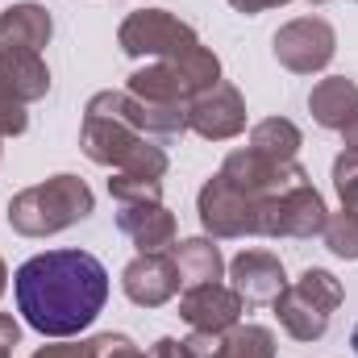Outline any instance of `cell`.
I'll list each match as a JSON object with an SVG mask.
<instances>
[{
    "label": "cell",
    "instance_id": "obj_2",
    "mask_svg": "<svg viewBox=\"0 0 358 358\" xmlns=\"http://www.w3.org/2000/svg\"><path fill=\"white\" fill-rule=\"evenodd\" d=\"M355 346H358V334H355Z\"/></svg>",
    "mask_w": 358,
    "mask_h": 358
},
{
    "label": "cell",
    "instance_id": "obj_1",
    "mask_svg": "<svg viewBox=\"0 0 358 358\" xmlns=\"http://www.w3.org/2000/svg\"><path fill=\"white\" fill-rule=\"evenodd\" d=\"M21 317L46 338L88 329L108 300V271L88 250H46L13 275Z\"/></svg>",
    "mask_w": 358,
    "mask_h": 358
}]
</instances>
